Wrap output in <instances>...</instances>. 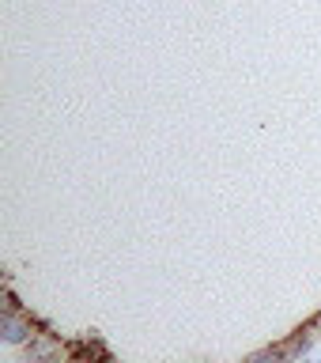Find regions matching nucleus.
Wrapping results in <instances>:
<instances>
[{
    "mask_svg": "<svg viewBox=\"0 0 321 363\" xmlns=\"http://www.w3.org/2000/svg\"><path fill=\"white\" fill-rule=\"evenodd\" d=\"M317 325H321V314H317Z\"/></svg>",
    "mask_w": 321,
    "mask_h": 363,
    "instance_id": "5",
    "label": "nucleus"
},
{
    "mask_svg": "<svg viewBox=\"0 0 321 363\" xmlns=\"http://www.w3.org/2000/svg\"><path fill=\"white\" fill-rule=\"evenodd\" d=\"M242 363H291V345H269V348H257L254 356H246Z\"/></svg>",
    "mask_w": 321,
    "mask_h": 363,
    "instance_id": "2",
    "label": "nucleus"
},
{
    "mask_svg": "<svg viewBox=\"0 0 321 363\" xmlns=\"http://www.w3.org/2000/svg\"><path fill=\"white\" fill-rule=\"evenodd\" d=\"M0 337H4V345L11 348H27L34 337V318L30 314H19V311H4L0 314Z\"/></svg>",
    "mask_w": 321,
    "mask_h": 363,
    "instance_id": "1",
    "label": "nucleus"
},
{
    "mask_svg": "<svg viewBox=\"0 0 321 363\" xmlns=\"http://www.w3.org/2000/svg\"><path fill=\"white\" fill-rule=\"evenodd\" d=\"M299 363H321V356H314V359H299Z\"/></svg>",
    "mask_w": 321,
    "mask_h": 363,
    "instance_id": "4",
    "label": "nucleus"
},
{
    "mask_svg": "<svg viewBox=\"0 0 321 363\" xmlns=\"http://www.w3.org/2000/svg\"><path fill=\"white\" fill-rule=\"evenodd\" d=\"M27 356L34 363H57V340L50 337H34L30 345H27Z\"/></svg>",
    "mask_w": 321,
    "mask_h": 363,
    "instance_id": "3",
    "label": "nucleus"
}]
</instances>
